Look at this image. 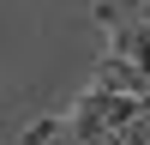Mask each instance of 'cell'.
<instances>
[{"label": "cell", "instance_id": "cell-1", "mask_svg": "<svg viewBox=\"0 0 150 145\" xmlns=\"http://www.w3.org/2000/svg\"><path fill=\"white\" fill-rule=\"evenodd\" d=\"M96 18L108 30V55L150 79V0H96Z\"/></svg>", "mask_w": 150, "mask_h": 145}, {"label": "cell", "instance_id": "cell-2", "mask_svg": "<svg viewBox=\"0 0 150 145\" xmlns=\"http://www.w3.org/2000/svg\"><path fill=\"white\" fill-rule=\"evenodd\" d=\"M96 85H102V91H120V97H150V79L138 67H126V60H114V55L96 60Z\"/></svg>", "mask_w": 150, "mask_h": 145}, {"label": "cell", "instance_id": "cell-3", "mask_svg": "<svg viewBox=\"0 0 150 145\" xmlns=\"http://www.w3.org/2000/svg\"><path fill=\"white\" fill-rule=\"evenodd\" d=\"M24 145H78V139H72L66 115H48V121H36V127L24 133Z\"/></svg>", "mask_w": 150, "mask_h": 145}]
</instances>
